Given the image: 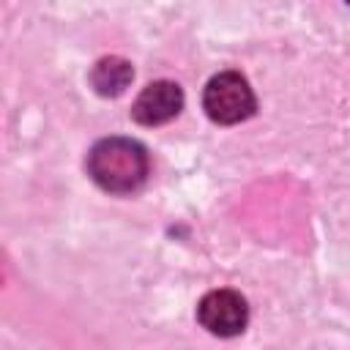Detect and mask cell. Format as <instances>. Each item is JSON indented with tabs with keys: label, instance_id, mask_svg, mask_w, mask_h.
<instances>
[{
	"label": "cell",
	"instance_id": "obj_2",
	"mask_svg": "<svg viewBox=\"0 0 350 350\" xmlns=\"http://www.w3.org/2000/svg\"><path fill=\"white\" fill-rule=\"evenodd\" d=\"M202 107L213 123L232 126V123L252 118L257 101H254L249 82L238 71H221L205 85Z\"/></svg>",
	"mask_w": 350,
	"mask_h": 350
},
{
	"label": "cell",
	"instance_id": "obj_5",
	"mask_svg": "<svg viewBox=\"0 0 350 350\" xmlns=\"http://www.w3.org/2000/svg\"><path fill=\"white\" fill-rule=\"evenodd\" d=\"M134 71L123 57H104L96 63L90 82L101 96H120L126 90V85L131 82Z\"/></svg>",
	"mask_w": 350,
	"mask_h": 350
},
{
	"label": "cell",
	"instance_id": "obj_6",
	"mask_svg": "<svg viewBox=\"0 0 350 350\" xmlns=\"http://www.w3.org/2000/svg\"><path fill=\"white\" fill-rule=\"evenodd\" d=\"M347 3H350V0H347Z\"/></svg>",
	"mask_w": 350,
	"mask_h": 350
},
{
	"label": "cell",
	"instance_id": "obj_1",
	"mask_svg": "<svg viewBox=\"0 0 350 350\" xmlns=\"http://www.w3.org/2000/svg\"><path fill=\"white\" fill-rule=\"evenodd\" d=\"M148 153L137 139L109 137L90 148L88 153V175L96 186L109 194H131L148 178Z\"/></svg>",
	"mask_w": 350,
	"mask_h": 350
},
{
	"label": "cell",
	"instance_id": "obj_4",
	"mask_svg": "<svg viewBox=\"0 0 350 350\" xmlns=\"http://www.w3.org/2000/svg\"><path fill=\"white\" fill-rule=\"evenodd\" d=\"M183 107V90L170 79H156L137 96L131 118L142 126H161L172 120Z\"/></svg>",
	"mask_w": 350,
	"mask_h": 350
},
{
	"label": "cell",
	"instance_id": "obj_3",
	"mask_svg": "<svg viewBox=\"0 0 350 350\" xmlns=\"http://www.w3.org/2000/svg\"><path fill=\"white\" fill-rule=\"evenodd\" d=\"M197 320L216 336H235L246 328L249 306L235 290H213L197 304Z\"/></svg>",
	"mask_w": 350,
	"mask_h": 350
}]
</instances>
